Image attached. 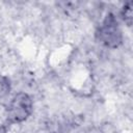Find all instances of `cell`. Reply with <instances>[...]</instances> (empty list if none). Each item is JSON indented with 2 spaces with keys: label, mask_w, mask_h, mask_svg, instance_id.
<instances>
[{
  "label": "cell",
  "mask_w": 133,
  "mask_h": 133,
  "mask_svg": "<svg viewBox=\"0 0 133 133\" xmlns=\"http://www.w3.org/2000/svg\"><path fill=\"white\" fill-rule=\"evenodd\" d=\"M33 111V100L25 91L17 92L6 107V118L9 124H21L29 118Z\"/></svg>",
  "instance_id": "2"
},
{
  "label": "cell",
  "mask_w": 133,
  "mask_h": 133,
  "mask_svg": "<svg viewBox=\"0 0 133 133\" xmlns=\"http://www.w3.org/2000/svg\"><path fill=\"white\" fill-rule=\"evenodd\" d=\"M97 37L106 48L117 49L122 46L124 41L123 31L116 17L112 12H108L102 20L97 31Z\"/></svg>",
  "instance_id": "1"
},
{
  "label": "cell",
  "mask_w": 133,
  "mask_h": 133,
  "mask_svg": "<svg viewBox=\"0 0 133 133\" xmlns=\"http://www.w3.org/2000/svg\"><path fill=\"white\" fill-rule=\"evenodd\" d=\"M11 91L10 79L5 75H0V102L4 100Z\"/></svg>",
  "instance_id": "4"
},
{
  "label": "cell",
  "mask_w": 133,
  "mask_h": 133,
  "mask_svg": "<svg viewBox=\"0 0 133 133\" xmlns=\"http://www.w3.org/2000/svg\"><path fill=\"white\" fill-rule=\"evenodd\" d=\"M121 19L125 22L127 26L132 25L133 20V3L131 1L124 4V6L121 9Z\"/></svg>",
  "instance_id": "3"
}]
</instances>
